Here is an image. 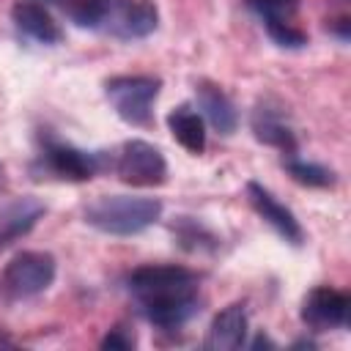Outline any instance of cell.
Masks as SVG:
<instances>
[{
  "instance_id": "cell-1",
  "label": "cell",
  "mask_w": 351,
  "mask_h": 351,
  "mask_svg": "<svg viewBox=\"0 0 351 351\" xmlns=\"http://www.w3.org/2000/svg\"><path fill=\"white\" fill-rule=\"evenodd\" d=\"M63 11L77 27L107 33L118 41H140L159 27L154 0H66Z\"/></svg>"
},
{
  "instance_id": "cell-2",
  "label": "cell",
  "mask_w": 351,
  "mask_h": 351,
  "mask_svg": "<svg viewBox=\"0 0 351 351\" xmlns=\"http://www.w3.org/2000/svg\"><path fill=\"white\" fill-rule=\"evenodd\" d=\"M162 200L148 195H99L82 211L85 225L104 236L129 239L145 233L162 219Z\"/></svg>"
},
{
  "instance_id": "cell-3",
  "label": "cell",
  "mask_w": 351,
  "mask_h": 351,
  "mask_svg": "<svg viewBox=\"0 0 351 351\" xmlns=\"http://www.w3.org/2000/svg\"><path fill=\"white\" fill-rule=\"evenodd\" d=\"M107 167H112V156L104 151H88V148L71 145L49 132L38 134V156H36L33 173H47L49 178H58V181L82 184Z\"/></svg>"
},
{
  "instance_id": "cell-4",
  "label": "cell",
  "mask_w": 351,
  "mask_h": 351,
  "mask_svg": "<svg viewBox=\"0 0 351 351\" xmlns=\"http://www.w3.org/2000/svg\"><path fill=\"white\" fill-rule=\"evenodd\" d=\"M162 93V80L154 74H115L104 82V96L115 115L129 126H148L154 104Z\"/></svg>"
},
{
  "instance_id": "cell-5",
  "label": "cell",
  "mask_w": 351,
  "mask_h": 351,
  "mask_svg": "<svg viewBox=\"0 0 351 351\" xmlns=\"http://www.w3.org/2000/svg\"><path fill=\"white\" fill-rule=\"evenodd\" d=\"M58 274V261L47 250H22L16 252L0 274V291L11 302H25L41 296L52 288Z\"/></svg>"
},
{
  "instance_id": "cell-6",
  "label": "cell",
  "mask_w": 351,
  "mask_h": 351,
  "mask_svg": "<svg viewBox=\"0 0 351 351\" xmlns=\"http://www.w3.org/2000/svg\"><path fill=\"white\" fill-rule=\"evenodd\" d=\"M115 176L129 186H159L167 181V159L148 140H126L112 156Z\"/></svg>"
},
{
  "instance_id": "cell-7",
  "label": "cell",
  "mask_w": 351,
  "mask_h": 351,
  "mask_svg": "<svg viewBox=\"0 0 351 351\" xmlns=\"http://www.w3.org/2000/svg\"><path fill=\"white\" fill-rule=\"evenodd\" d=\"M200 285H184V288H173V291H162L154 296H143L137 299L143 318L162 329V332H176L181 326H186L197 313H200Z\"/></svg>"
},
{
  "instance_id": "cell-8",
  "label": "cell",
  "mask_w": 351,
  "mask_h": 351,
  "mask_svg": "<svg viewBox=\"0 0 351 351\" xmlns=\"http://www.w3.org/2000/svg\"><path fill=\"white\" fill-rule=\"evenodd\" d=\"M244 192H247V200H250V206L255 208V214H258L285 244H291V247H302V244H304V228H302V222L296 219V214H293L282 200L274 197L271 189H266L261 181H247Z\"/></svg>"
},
{
  "instance_id": "cell-9",
  "label": "cell",
  "mask_w": 351,
  "mask_h": 351,
  "mask_svg": "<svg viewBox=\"0 0 351 351\" xmlns=\"http://www.w3.org/2000/svg\"><path fill=\"white\" fill-rule=\"evenodd\" d=\"M348 310H351V299L346 291H337L332 285H315L302 302V321L313 332L346 329Z\"/></svg>"
},
{
  "instance_id": "cell-10",
  "label": "cell",
  "mask_w": 351,
  "mask_h": 351,
  "mask_svg": "<svg viewBox=\"0 0 351 351\" xmlns=\"http://www.w3.org/2000/svg\"><path fill=\"white\" fill-rule=\"evenodd\" d=\"M250 129H252V137L269 148H277L282 154L296 151V132L285 115V107L271 99H263L255 104L250 115Z\"/></svg>"
},
{
  "instance_id": "cell-11",
  "label": "cell",
  "mask_w": 351,
  "mask_h": 351,
  "mask_svg": "<svg viewBox=\"0 0 351 351\" xmlns=\"http://www.w3.org/2000/svg\"><path fill=\"white\" fill-rule=\"evenodd\" d=\"M200 277L186 269V266H176V263H145L129 271L126 285L132 291L134 299L143 296H154L162 291H173V288H184V285H197Z\"/></svg>"
},
{
  "instance_id": "cell-12",
  "label": "cell",
  "mask_w": 351,
  "mask_h": 351,
  "mask_svg": "<svg viewBox=\"0 0 351 351\" xmlns=\"http://www.w3.org/2000/svg\"><path fill=\"white\" fill-rule=\"evenodd\" d=\"M247 332H250V313L247 302H230L225 304L208 324L203 348L208 351H236L247 346Z\"/></svg>"
},
{
  "instance_id": "cell-13",
  "label": "cell",
  "mask_w": 351,
  "mask_h": 351,
  "mask_svg": "<svg viewBox=\"0 0 351 351\" xmlns=\"http://www.w3.org/2000/svg\"><path fill=\"white\" fill-rule=\"evenodd\" d=\"M11 22L19 36L41 47H58L63 41V27L55 22V16L41 0H16L11 5Z\"/></svg>"
},
{
  "instance_id": "cell-14",
  "label": "cell",
  "mask_w": 351,
  "mask_h": 351,
  "mask_svg": "<svg viewBox=\"0 0 351 351\" xmlns=\"http://www.w3.org/2000/svg\"><path fill=\"white\" fill-rule=\"evenodd\" d=\"M195 99H197V112L203 115V121L211 123L214 132L228 137L239 129V110L222 85H217L211 80H200L195 85Z\"/></svg>"
},
{
  "instance_id": "cell-15",
  "label": "cell",
  "mask_w": 351,
  "mask_h": 351,
  "mask_svg": "<svg viewBox=\"0 0 351 351\" xmlns=\"http://www.w3.org/2000/svg\"><path fill=\"white\" fill-rule=\"evenodd\" d=\"M44 214H47V206L33 195H22L5 203L0 208V250L27 236Z\"/></svg>"
},
{
  "instance_id": "cell-16",
  "label": "cell",
  "mask_w": 351,
  "mask_h": 351,
  "mask_svg": "<svg viewBox=\"0 0 351 351\" xmlns=\"http://www.w3.org/2000/svg\"><path fill=\"white\" fill-rule=\"evenodd\" d=\"M167 129L173 134V140L186 151V154H195L200 156L206 151V143H208V134H206V121L203 115L197 112V107L192 104H178L167 112Z\"/></svg>"
},
{
  "instance_id": "cell-17",
  "label": "cell",
  "mask_w": 351,
  "mask_h": 351,
  "mask_svg": "<svg viewBox=\"0 0 351 351\" xmlns=\"http://www.w3.org/2000/svg\"><path fill=\"white\" fill-rule=\"evenodd\" d=\"M282 167L285 173L302 184V186H310V189H329L337 184V173L321 162H310V159H302L296 154H285L282 156Z\"/></svg>"
},
{
  "instance_id": "cell-18",
  "label": "cell",
  "mask_w": 351,
  "mask_h": 351,
  "mask_svg": "<svg viewBox=\"0 0 351 351\" xmlns=\"http://www.w3.org/2000/svg\"><path fill=\"white\" fill-rule=\"evenodd\" d=\"M173 236L186 252H217L219 250V236L211 233L195 217H178L173 222Z\"/></svg>"
},
{
  "instance_id": "cell-19",
  "label": "cell",
  "mask_w": 351,
  "mask_h": 351,
  "mask_svg": "<svg viewBox=\"0 0 351 351\" xmlns=\"http://www.w3.org/2000/svg\"><path fill=\"white\" fill-rule=\"evenodd\" d=\"M263 27H266V36L282 49H304L307 47V33L302 27H296L291 19H266Z\"/></svg>"
},
{
  "instance_id": "cell-20",
  "label": "cell",
  "mask_w": 351,
  "mask_h": 351,
  "mask_svg": "<svg viewBox=\"0 0 351 351\" xmlns=\"http://www.w3.org/2000/svg\"><path fill=\"white\" fill-rule=\"evenodd\" d=\"M250 11L266 22V19H291L299 8V0H247Z\"/></svg>"
},
{
  "instance_id": "cell-21",
  "label": "cell",
  "mask_w": 351,
  "mask_h": 351,
  "mask_svg": "<svg viewBox=\"0 0 351 351\" xmlns=\"http://www.w3.org/2000/svg\"><path fill=\"white\" fill-rule=\"evenodd\" d=\"M99 346H101L104 351H132V348L137 346V337H134V332L126 329V326H112V329H107V335L101 337Z\"/></svg>"
},
{
  "instance_id": "cell-22",
  "label": "cell",
  "mask_w": 351,
  "mask_h": 351,
  "mask_svg": "<svg viewBox=\"0 0 351 351\" xmlns=\"http://www.w3.org/2000/svg\"><path fill=\"white\" fill-rule=\"evenodd\" d=\"M348 30H351V22L346 19V16H340V19H335V22H329V33H335L343 44L348 41Z\"/></svg>"
},
{
  "instance_id": "cell-23",
  "label": "cell",
  "mask_w": 351,
  "mask_h": 351,
  "mask_svg": "<svg viewBox=\"0 0 351 351\" xmlns=\"http://www.w3.org/2000/svg\"><path fill=\"white\" fill-rule=\"evenodd\" d=\"M263 346H266V348H274V343H271L266 335H258V337L250 343V348H263Z\"/></svg>"
},
{
  "instance_id": "cell-24",
  "label": "cell",
  "mask_w": 351,
  "mask_h": 351,
  "mask_svg": "<svg viewBox=\"0 0 351 351\" xmlns=\"http://www.w3.org/2000/svg\"><path fill=\"white\" fill-rule=\"evenodd\" d=\"M11 346H14V340H11V337L3 332V326H0V348H11Z\"/></svg>"
},
{
  "instance_id": "cell-25",
  "label": "cell",
  "mask_w": 351,
  "mask_h": 351,
  "mask_svg": "<svg viewBox=\"0 0 351 351\" xmlns=\"http://www.w3.org/2000/svg\"><path fill=\"white\" fill-rule=\"evenodd\" d=\"M5 189V170H3V165H0V192Z\"/></svg>"
},
{
  "instance_id": "cell-26",
  "label": "cell",
  "mask_w": 351,
  "mask_h": 351,
  "mask_svg": "<svg viewBox=\"0 0 351 351\" xmlns=\"http://www.w3.org/2000/svg\"><path fill=\"white\" fill-rule=\"evenodd\" d=\"M41 3H52V5H60V8H63V3H66V0H41Z\"/></svg>"
}]
</instances>
